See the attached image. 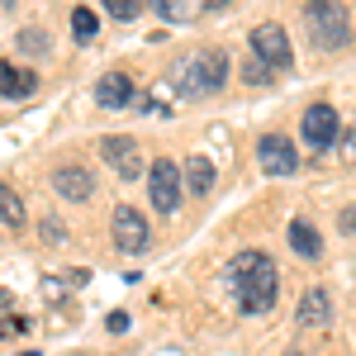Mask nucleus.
<instances>
[{
    "label": "nucleus",
    "instance_id": "8",
    "mask_svg": "<svg viewBox=\"0 0 356 356\" xmlns=\"http://www.w3.org/2000/svg\"><path fill=\"white\" fill-rule=\"evenodd\" d=\"M110 228H114V247H119V252H143L147 238H152V233H147V219L138 214L134 204H119Z\"/></svg>",
    "mask_w": 356,
    "mask_h": 356
},
{
    "label": "nucleus",
    "instance_id": "22",
    "mask_svg": "<svg viewBox=\"0 0 356 356\" xmlns=\"http://www.w3.org/2000/svg\"><path fill=\"white\" fill-rule=\"evenodd\" d=\"M342 233H347V238H356V204H347V209H342Z\"/></svg>",
    "mask_w": 356,
    "mask_h": 356
},
{
    "label": "nucleus",
    "instance_id": "10",
    "mask_svg": "<svg viewBox=\"0 0 356 356\" xmlns=\"http://www.w3.org/2000/svg\"><path fill=\"white\" fill-rule=\"evenodd\" d=\"M53 191L62 195L67 204H81V200L95 195V176H90L86 166H62V171H53Z\"/></svg>",
    "mask_w": 356,
    "mask_h": 356
},
{
    "label": "nucleus",
    "instance_id": "25",
    "mask_svg": "<svg viewBox=\"0 0 356 356\" xmlns=\"http://www.w3.org/2000/svg\"><path fill=\"white\" fill-rule=\"evenodd\" d=\"M24 328V318H0V337H10V332Z\"/></svg>",
    "mask_w": 356,
    "mask_h": 356
},
{
    "label": "nucleus",
    "instance_id": "11",
    "mask_svg": "<svg viewBox=\"0 0 356 356\" xmlns=\"http://www.w3.org/2000/svg\"><path fill=\"white\" fill-rule=\"evenodd\" d=\"M300 323L304 328H328L332 323V295L323 290V285H314V290L300 300Z\"/></svg>",
    "mask_w": 356,
    "mask_h": 356
},
{
    "label": "nucleus",
    "instance_id": "14",
    "mask_svg": "<svg viewBox=\"0 0 356 356\" xmlns=\"http://www.w3.org/2000/svg\"><path fill=\"white\" fill-rule=\"evenodd\" d=\"M290 247L300 252L304 261L323 257V238H318V228H314V223H304V219H295V223H290Z\"/></svg>",
    "mask_w": 356,
    "mask_h": 356
},
{
    "label": "nucleus",
    "instance_id": "9",
    "mask_svg": "<svg viewBox=\"0 0 356 356\" xmlns=\"http://www.w3.org/2000/svg\"><path fill=\"white\" fill-rule=\"evenodd\" d=\"M100 152H105V162L114 166V176H124V181L143 176V147H138L134 138H105Z\"/></svg>",
    "mask_w": 356,
    "mask_h": 356
},
{
    "label": "nucleus",
    "instance_id": "13",
    "mask_svg": "<svg viewBox=\"0 0 356 356\" xmlns=\"http://www.w3.org/2000/svg\"><path fill=\"white\" fill-rule=\"evenodd\" d=\"M33 86H38V76H33V72L15 67V62H0V95L24 100V95H33Z\"/></svg>",
    "mask_w": 356,
    "mask_h": 356
},
{
    "label": "nucleus",
    "instance_id": "2",
    "mask_svg": "<svg viewBox=\"0 0 356 356\" xmlns=\"http://www.w3.org/2000/svg\"><path fill=\"white\" fill-rule=\"evenodd\" d=\"M223 81H228V53L223 48H195L171 67V86L186 100H204V95L223 90Z\"/></svg>",
    "mask_w": 356,
    "mask_h": 356
},
{
    "label": "nucleus",
    "instance_id": "26",
    "mask_svg": "<svg viewBox=\"0 0 356 356\" xmlns=\"http://www.w3.org/2000/svg\"><path fill=\"white\" fill-rule=\"evenodd\" d=\"M204 10H223V5H233V0H200Z\"/></svg>",
    "mask_w": 356,
    "mask_h": 356
},
{
    "label": "nucleus",
    "instance_id": "5",
    "mask_svg": "<svg viewBox=\"0 0 356 356\" xmlns=\"http://www.w3.org/2000/svg\"><path fill=\"white\" fill-rule=\"evenodd\" d=\"M147 200L157 204V214H176L181 209V166L166 157L147 166Z\"/></svg>",
    "mask_w": 356,
    "mask_h": 356
},
{
    "label": "nucleus",
    "instance_id": "12",
    "mask_svg": "<svg viewBox=\"0 0 356 356\" xmlns=\"http://www.w3.org/2000/svg\"><path fill=\"white\" fill-rule=\"evenodd\" d=\"M95 100L105 110H124V105H134V81L124 72H110V76H100V86H95Z\"/></svg>",
    "mask_w": 356,
    "mask_h": 356
},
{
    "label": "nucleus",
    "instance_id": "1",
    "mask_svg": "<svg viewBox=\"0 0 356 356\" xmlns=\"http://www.w3.org/2000/svg\"><path fill=\"white\" fill-rule=\"evenodd\" d=\"M223 285L228 295L238 300L247 318H261L275 309V295H280V271L266 252H238L228 266H223Z\"/></svg>",
    "mask_w": 356,
    "mask_h": 356
},
{
    "label": "nucleus",
    "instance_id": "20",
    "mask_svg": "<svg viewBox=\"0 0 356 356\" xmlns=\"http://www.w3.org/2000/svg\"><path fill=\"white\" fill-rule=\"evenodd\" d=\"M105 15H114L119 24H129V19L143 15V0H105Z\"/></svg>",
    "mask_w": 356,
    "mask_h": 356
},
{
    "label": "nucleus",
    "instance_id": "4",
    "mask_svg": "<svg viewBox=\"0 0 356 356\" xmlns=\"http://www.w3.org/2000/svg\"><path fill=\"white\" fill-rule=\"evenodd\" d=\"M300 134H304V143H309L314 152H328L332 143L342 138V119H337V110H332L328 100H318V105H309V110H304Z\"/></svg>",
    "mask_w": 356,
    "mask_h": 356
},
{
    "label": "nucleus",
    "instance_id": "15",
    "mask_svg": "<svg viewBox=\"0 0 356 356\" xmlns=\"http://www.w3.org/2000/svg\"><path fill=\"white\" fill-rule=\"evenodd\" d=\"M147 5H152V15H162L166 24H191L200 15V0H147Z\"/></svg>",
    "mask_w": 356,
    "mask_h": 356
},
{
    "label": "nucleus",
    "instance_id": "21",
    "mask_svg": "<svg viewBox=\"0 0 356 356\" xmlns=\"http://www.w3.org/2000/svg\"><path fill=\"white\" fill-rule=\"evenodd\" d=\"M342 157L356 166V129H347V134H342Z\"/></svg>",
    "mask_w": 356,
    "mask_h": 356
},
{
    "label": "nucleus",
    "instance_id": "24",
    "mask_svg": "<svg viewBox=\"0 0 356 356\" xmlns=\"http://www.w3.org/2000/svg\"><path fill=\"white\" fill-rule=\"evenodd\" d=\"M110 332H129V314H124V309L110 314Z\"/></svg>",
    "mask_w": 356,
    "mask_h": 356
},
{
    "label": "nucleus",
    "instance_id": "3",
    "mask_svg": "<svg viewBox=\"0 0 356 356\" xmlns=\"http://www.w3.org/2000/svg\"><path fill=\"white\" fill-rule=\"evenodd\" d=\"M304 24H309L314 43H318L323 53H337V48H347V38H352V24H347V15H342V5H337V0H309V10H304Z\"/></svg>",
    "mask_w": 356,
    "mask_h": 356
},
{
    "label": "nucleus",
    "instance_id": "6",
    "mask_svg": "<svg viewBox=\"0 0 356 356\" xmlns=\"http://www.w3.org/2000/svg\"><path fill=\"white\" fill-rule=\"evenodd\" d=\"M247 43H252V53L261 57L271 72H290L295 53H290V38H285V29H280V24H257Z\"/></svg>",
    "mask_w": 356,
    "mask_h": 356
},
{
    "label": "nucleus",
    "instance_id": "19",
    "mask_svg": "<svg viewBox=\"0 0 356 356\" xmlns=\"http://www.w3.org/2000/svg\"><path fill=\"white\" fill-rule=\"evenodd\" d=\"M95 29H100V19H95V10H86V5H76V10H72V33H76V38H95Z\"/></svg>",
    "mask_w": 356,
    "mask_h": 356
},
{
    "label": "nucleus",
    "instance_id": "17",
    "mask_svg": "<svg viewBox=\"0 0 356 356\" xmlns=\"http://www.w3.org/2000/svg\"><path fill=\"white\" fill-rule=\"evenodd\" d=\"M0 223H10V228H24V204H19V195L10 191L5 181H0Z\"/></svg>",
    "mask_w": 356,
    "mask_h": 356
},
{
    "label": "nucleus",
    "instance_id": "7",
    "mask_svg": "<svg viewBox=\"0 0 356 356\" xmlns=\"http://www.w3.org/2000/svg\"><path fill=\"white\" fill-rule=\"evenodd\" d=\"M257 162H261L266 176H295V171H300V152H295V143H290L285 134H261Z\"/></svg>",
    "mask_w": 356,
    "mask_h": 356
},
{
    "label": "nucleus",
    "instance_id": "23",
    "mask_svg": "<svg viewBox=\"0 0 356 356\" xmlns=\"http://www.w3.org/2000/svg\"><path fill=\"white\" fill-rule=\"evenodd\" d=\"M19 43H24V48H43V43H48V38H43V33H38V29H33V33H29V29H24V33H19Z\"/></svg>",
    "mask_w": 356,
    "mask_h": 356
},
{
    "label": "nucleus",
    "instance_id": "18",
    "mask_svg": "<svg viewBox=\"0 0 356 356\" xmlns=\"http://www.w3.org/2000/svg\"><path fill=\"white\" fill-rule=\"evenodd\" d=\"M275 76H280V72H271V67H266L257 53L247 57V67H243V81H247V86H271Z\"/></svg>",
    "mask_w": 356,
    "mask_h": 356
},
{
    "label": "nucleus",
    "instance_id": "16",
    "mask_svg": "<svg viewBox=\"0 0 356 356\" xmlns=\"http://www.w3.org/2000/svg\"><path fill=\"white\" fill-rule=\"evenodd\" d=\"M186 186H191L195 195H209L214 191V166L204 162V157H191V162H186Z\"/></svg>",
    "mask_w": 356,
    "mask_h": 356
}]
</instances>
